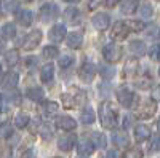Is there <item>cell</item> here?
I'll use <instances>...</instances> for the list:
<instances>
[{
  "mask_svg": "<svg viewBox=\"0 0 160 158\" xmlns=\"http://www.w3.org/2000/svg\"><path fill=\"white\" fill-rule=\"evenodd\" d=\"M99 75L104 78V80H111V78H114V75H115V69L102 62V64H99Z\"/></svg>",
  "mask_w": 160,
  "mask_h": 158,
  "instance_id": "27",
  "label": "cell"
},
{
  "mask_svg": "<svg viewBox=\"0 0 160 158\" xmlns=\"http://www.w3.org/2000/svg\"><path fill=\"white\" fill-rule=\"evenodd\" d=\"M40 42H42V32H40L38 29H34L32 32H29L28 35L24 37L22 46H24L26 50H35Z\"/></svg>",
  "mask_w": 160,
  "mask_h": 158,
  "instance_id": "7",
  "label": "cell"
},
{
  "mask_svg": "<svg viewBox=\"0 0 160 158\" xmlns=\"http://www.w3.org/2000/svg\"><path fill=\"white\" fill-rule=\"evenodd\" d=\"M26 2H28V0H26ZM29 2H32V0H29Z\"/></svg>",
  "mask_w": 160,
  "mask_h": 158,
  "instance_id": "54",
  "label": "cell"
},
{
  "mask_svg": "<svg viewBox=\"0 0 160 158\" xmlns=\"http://www.w3.org/2000/svg\"><path fill=\"white\" fill-rule=\"evenodd\" d=\"M55 125L59 128V129H64V131H72L77 128V123L72 117H68V115H58L55 117Z\"/></svg>",
  "mask_w": 160,
  "mask_h": 158,
  "instance_id": "10",
  "label": "cell"
},
{
  "mask_svg": "<svg viewBox=\"0 0 160 158\" xmlns=\"http://www.w3.org/2000/svg\"><path fill=\"white\" fill-rule=\"evenodd\" d=\"M152 150L154 152H160V136L154 137V141H152Z\"/></svg>",
  "mask_w": 160,
  "mask_h": 158,
  "instance_id": "42",
  "label": "cell"
},
{
  "mask_svg": "<svg viewBox=\"0 0 160 158\" xmlns=\"http://www.w3.org/2000/svg\"><path fill=\"white\" fill-rule=\"evenodd\" d=\"M7 7H8L10 11H16V8H18V2H8Z\"/></svg>",
  "mask_w": 160,
  "mask_h": 158,
  "instance_id": "43",
  "label": "cell"
},
{
  "mask_svg": "<svg viewBox=\"0 0 160 158\" xmlns=\"http://www.w3.org/2000/svg\"><path fill=\"white\" fill-rule=\"evenodd\" d=\"M95 110H93V107H85L82 110V113H80V122H82L83 125H91V123H95Z\"/></svg>",
  "mask_w": 160,
  "mask_h": 158,
  "instance_id": "23",
  "label": "cell"
},
{
  "mask_svg": "<svg viewBox=\"0 0 160 158\" xmlns=\"http://www.w3.org/2000/svg\"><path fill=\"white\" fill-rule=\"evenodd\" d=\"M152 13H154V10H152V7L149 3H146V5L141 7V16L142 18H151Z\"/></svg>",
  "mask_w": 160,
  "mask_h": 158,
  "instance_id": "38",
  "label": "cell"
},
{
  "mask_svg": "<svg viewBox=\"0 0 160 158\" xmlns=\"http://www.w3.org/2000/svg\"><path fill=\"white\" fill-rule=\"evenodd\" d=\"M0 72H2V65H0Z\"/></svg>",
  "mask_w": 160,
  "mask_h": 158,
  "instance_id": "52",
  "label": "cell"
},
{
  "mask_svg": "<svg viewBox=\"0 0 160 158\" xmlns=\"http://www.w3.org/2000/svg\"><path fill=\"white\" fill-rule=\"evenodd\" d=\"M5 62L10 65V67H13V65H16L19 62V53L18 50H10L5 53Z\"/></svg>",
  "mask_w": 160,
  "mask_h": 158,
  "instance_id": "28",
  "label": "cell"
},
{
  "mask_svg": "<svg viewBox=\"0 0 160 158\" xmlns=\"http://www.w3.org/2000/svg\"><path fill=\"white\" fill-rule=\"evenodd\" d=\"M58 55H59V50H58V46H55V45H48V46H45V48L42 50V56H43L45 59H55Z\"/></svg>",
  "mask_w": 160,
  "mask_h": 158,
  "instance_id": "30",
  "label": "cell"
},
{
  "mask_svg": "<svg viewBox=\"0 0 160 158\" xmlns=\"http://www.w3.org/2000/svg\"><path fill=\"white\" fill-rule=\"evenodd\" d=\"M91 22H93V26L98 29V31H106L109 27V24H111V18H109V15L108 13H96L95 16H93V19H91Z\"/></svg>",
  "mask_w": 160,
  "mask_h": 158,
  "instance_id": "11",
  "label": "cell"
},
{
  "mask_svg": "<svg viewBox=\"0 0 160 158\" xmlns=\"http://www.w3.org/2000/svg\"><path fill=\"white\" fill-rule=\"evenodd\" d=\"M19 93H18V91H16V93H13L11 94V102H16V104H19Z\"/></svg>",
  "mask_w": 160,
  "mask_h": 158,
  "instance_id": "44",
  "label": "cell"
},
{
  "mask_svg": "<svg viewBox=\"0 0 160 158\" xmlns=\"http://www.w3.org/2000/svg\"><path fill=\"white\" fill-rule=\"evenodd\" d=\"M99 120L106 129H114L118 125V110L112 102L106 101L99 105Z\"/></svg>",
  "mask_w": 160,
  "mask_h": 158,
  "instance_id": "1",
  "label": "cell"
},
{
  "mask_svg": "<svg viewBox=\"0 0 160 158\" xmlns=\"http://www.w3.org/2000/svg\"><path fill=\"white\" fill-rule=\"evenodd\" d=\"M122 46H118L117 43H108L102 48V56L108 62H117L122 58Z\"/></svg>",
  "mask_w": 160,
  "mask_h": 158,
  "instance_id": "5",
  "label": "cell"
},
{
  "mask_svg": "<svg viewBox=\"0 0 160 158\" xmlns=\"http://www.w3.org/2000/svg\"><path fill=\"white\" fill-rule=\"evenodd\" d=\"M142 155L144 153L139 147H131L122 155V158H142Z\"/></svg>",
  "mask_w": 160,
  "mask_h": 158,
  "instance_id": "33",
  "label": "cell"
},
{
  "mask_svg": "<svg viewBox=\"0 0 160 158\" xmlns=\"http://www.w3.org/2000/svg\"><path fill=\"white\" fill-rule=\"evenodd\" d=\"M48 37H50V40L55 42V43L62 42L64 38H66V27H64L62 24H55V26H53V27L50 29Z\"/></svg>",
  "mask_w": 160,
  "mask_h": 158,
  "instance_id": "13",
  "label": "cell"
},
{
  "mask_svg": "<svg viewBox=\"0 0 160 158\" xmlns=\"http://www.w3.org/2000/svg\"><path fill=\"white\" fill-rule=\"evenodd\" d=\"M112 142H114L115 147L122 149V147L128 146V137H127L125 133H118V131H115V133L112 134Z\"/></svg>",
  "mask_w": 160,
  "mask_h": 158,
  "instance_id": "26",
  "label": "cell"
},
{
  "mask_svg": "<svg viewBox=\"0 0 160 158\" xmlns=\"http://www.w3.org/2000/svg\"><path fill=\"white\" fill-rule=\"evenodd\" d=\"M55 77V65L53 64H45L42 70H40V80L43 83H50Z\"/></svg>",
  "mask_w": 160,
  "mask_h": 158,
  "instance_id": "20",
  "label": "cell"
},
{
  "mask_svg": "<svg viewBox=\"0 0 160 158\" xmlns=\"http://www.w3.org/2000/svg\"><path fill=\"white\" fill-rule=\"evenodd\" d=\"M157 129L160 131V118H158V120H157Z\"/></svg>",
  "mask_w": 160,
  "mask_h": 158,
  "instance_id": "50",
  "label": "cell"
},
{
  "mask_svg": "<svg viewBox=\"0 0 160 158\" xmlns=\"http://www.w3.org/2000/svg\"><path fill=\"white\" fill-rule=\"evenodd\" d=\"M117 99L123 107H131L133 102H135V94H133V91L130 88L122 86V88L117 89Z\"/></svg>",
  "mask_w": 160,
  "mask_h": 158,
  "instance_id": "8",
  "label": "cell"
},
{
  "mask_svg": "<svg viewBox=\"0 0 160 158\" xmlns=\"http://www.w3.org/2000/svg\"><path fill=\"white\" fill-rule=\"evenodd\" d=\"M43 110L47 113H50V115H55L58 112V102H55V101H45L43 102Z\"/></svg>",
  "mask_w": 160,
  "mask_h": 158,
  "instance_id": "35",
  "label": "cell"
},
{
  "mask_svg": "<svg viewBox=\"0 0 160 158\" xmlns=\"http://www.w3.org/2000/svg\"><path fill=\"white\" fill-rule=\"evenodd\" d=\"M158 75H160V69H158Z\"/></svg>",
  "mask_w": 160,
  "mask_h": 158,
  "instance_id": "53",
  "label": "cell"
},
{
  "mask_svg": "<svg viewBox=\"0 0 160 158\" xmlns=\"http://www.w3.org/2000/svg\"><path fill=\"white\" fill-rule=\"evenodd\" d=\"M18 80H19L18 72L10 70V72H7V74L2 77V82H0V83H2V88H5V89H13V88H16Z\"/></svg>",
  "mask_w": 160,
  "mask_h": 158,
  "instance_id": "12",
  "label": "cell"
},
{
  "mask_svg": "<svg viewBox=\"0 0 160 158\" xmlns=\"http://www.w3.org/2000/svg\"><path fill=\"white\" fill-rule=\"evenodd\" d=\"M118 2H120V0H106V3H108L109 7H115Z\"/></svg>",
  "mask_w": 160,
  "mask_h": 158,
  "instance_id": "45",
  "label": "cell"
},
{
  "mask_svg": "<svg viewBox=\"0 0 160 158\" xmlns=\"http://www.w3.org/2000/svg\"><path fill=\"white\" fill-rule=\"evenodd\" d=\"M115 156H117L115 152H109V153H108V158H115Z\"/></svg>",
  "mask_w": 160,
  "mask_h": 158,
  "instance_id": "47",
  "label": "cell"
},
{
  "mask_svg": "<svg viewBox=\"0 0 160 158\" xmlns=\"http://www.w3.org/2000/svg\"><path fill=\"white\" fill-rule=\"evenodd\" d=\"M24 64H26V67H28V69H32V67L37 65V58L35 56H28L26 61H24Z\"/></svg>",
  "mask_w": 160,
  "mask_h": 158,
  "instance_id": "39",
  "label": "cell"
},
{
  "mask_svg": "<svg viewBox=\"0 0 160 158\" xmlns=\"http://www.w3.org/2000/svg\"><path fill=\"white\" fill-rule=\"evenodd\" d=\"M38 16H40V19H42V21L50 22V21L56 19L59 16V7L55 5V3H45V5L40 7Z\"/></svg>",
  "mask_w": 160,
  "mask_h": 158,
  "instance_id": "4",
  "label": "cell"
},
{
  "mask_svg": "<svg viewBox=\"0 0 160 158\" xmlns=\"http://www.w3.org/2000/svg\"><path fill=\"white\" fill-rule=\"evenodd\" d=\"M123 15H133L138 10V0H123L122 5H120Z\"/></svg>",
  "mask_w": 160,
  "mask_h": 158,
  "instance_id": "24",
  "label": "cell"
},
{
  "mask_svg": "<svg viewBox=\"0 0 160 158\" xmlns=\"http://www.w3.org/2000/svg\"><path fill=\"white\" fill-rule=\"evenodd\" d=\"M32 131H34V133L35 134H38L40 137H43V139H51V136H53V133H51V129L42 122V123H40V122H34L32 123Z\"/></svg>",
  "mask_w": 160,
  "mask_h": 158,
  "instance_id": "17",
  "label": "cell"
},
{
  "mask_svg": "<svg viewBox=\"0 0 160 158\" xmlns=\"http://www.w3.org/2000/svg\"><path fill=\"white\" fill-rule=\"evenodd\" d=\"M80 11L77 10V8H68L64 11V19H66V22L68 24H72V26H75V24H78L80 22Z\"/></svg>",
  "mask_w": 160,
  "mask_h": 158,
  "instance_id": "19",
  "label": "cell"
},
{
  "mask_svg": "<svg viewBox=\"0 0 160 158\" xmlns=\"http://www.w3.org/2000/svg\"><path fill=\"white\" fill-rule=\"evenodd\" d=\"M77 158H85V156H83V155H78V156H77Z\"/></svg>",
  "mask_w": 160,
  "mask_h": 158,
  "instance_id": "51",
  "label": "cell"
},
{
  "mask_svg": "<svg viewBox=\"0 0 160 158\" xmlns=\"http://www.w3.org/2000/svg\"><path fill=\"white\" fill-rule=\"evenodd\" d=\"M157 110V101L154 99H144L141 101L136 109H135V115L138 118H141V120H148V118H151Z\"/></svg>",
  "mask_w": 160,
  "mask_h": 158,
  "instance_id": "3",
  "label": "cell"
},
{
  "mask_svg": "<svg viewBox=\"0 0 160 158\" xmlns=\"http://www.w3.org/2000/svg\"><path fill=\"white\" fill-rule=\"evenodd\" d=\"M130 51L133 53L135 56H138V58H141V56H144L146 55V43L142 42V40H133L131 43H130Z\"/></svg>",
  "mask_w": 160,
  "mask_h": 158,
  "instance_id": "22",
  "label": "cell"
},
{
  "mask_svg": "<svg viewBox=\"0 0 160 158\" xmlns=\"http://www.w3.org/2000/svg\"><path fill=\"white\" fill-rule=\"evenodd\" d=\"M75 134H64L59 137L58 141V147L62 150V152H71L75 146Z\"/></svg>",
  "mask_w": 160,
  "mask_h": 158,
  "instance_id": "14",
  "label": "cell"
},
{
  "mask_svg": "<svg viewBox=\"0 0 160 158\" xmlns=\"http://www.w3.org/2000/svg\"><path fill=\"white\" fill-rule=\"evenodd\" d=\"M91 142L95 144V147H99V149H106L108 146V141H106V136L101 134V133H93L91 134Z\"/></svg>",
  "mask_w": 160,
  "mask_h": 158,
  "instance_id": "29",
  "label": "cell"
},
{
  "mask_svg": "<svg viewBox=\"0 0 160 158\" xmlns=\"http://www.w3.org/2000/svg\"><path fill=\"white\" fill-rule=\"evenodd\" d=\"M0 10H2V5H0Z\"/></svg>",
  "mask_w": 160,
  "mask_h": 158,
  "instance_id": "55",
  "label": "cell"
},
{
  "mask_svg": "<svg viewBox=\"0 0 160 158\" xmlns=\"http://www.w3.org/2000/svg\"><path fill=\"white\" fill-rule=\"evenodd\" d=\"M158 96H160V88H157V89L154 91V96H152V99H154V101H157V99H158Z\"/></svg>",
  "mask_w": 160,
  "mask_h": 158,
  "instance_id": "46",
  "label": "cell"
},
{
  "mask_svg": "<svg viewBox=\"0 0 160 158\" xmlns=\"http://www.w3.org/2000/svg\"><path fill=\"white\" fill-rule=\"evenodd\" d=\"M149 56H151L152 61L160 62V43H155V45L151 46V50H149Z\"/></svg>",
  "mask_w": 160,
  "mask_h": 158,
  "instance_id": "36",
  "label": "cell"
},
{
  "mask_svg": "<svg viewBox=\"0 0 160 158\" xmlns=\"http://www.w3.org/2000/svg\"><path fill=\"white\" fill-rule=\"evenodd\" d=\"M95 75H96V67H95V64H91V62L82 64V67L78 69V77L82 78L83 82H87V83L93 82Z\"/></svg>",
  "mask_w": 160,
  "mask_h": 158,
  "instance_id": "9",
  "label": "cell"
},
{
  "mask_svg": "<svg viewBox=\"0 0 160 158\" xmlns=\"http://www.w3.org/2000/svg\"><path fill=\"white\" fill-rule=\"evenodd\" d=\"M128 126H130V117L125 118V128H128Z\"/></svg>",
  "mask_w": 160,
  "mask_h": 158,
  "instance_id": "48",
  "label": "cell"
},
{
  "mask_svg": "<svg viewBox=\"0 0 160 158\" xmlns=\"http://www.w3.org/2000/svg\"><path fill=\"white\" fill-rule=\"evenodd\" d=\"M127 26H128V29L133 31V32H139L144 29V22L139 21V19H131V21H127Z\"/></svg>",
  "mask_w": 160,
  "mask_h": 158,
  "instance_id": "34",
  "label": "cell"
},
{
  "mask_svg": "<svg viewBox=\"0 0 160 158\" xmlns=\"http://www.w3.org/2000/svg\"><path fill=\"white\" fill-rule=\"evenodd\" d=\"M0 134H3L5 137H8L11 134V128L8 125H3V126H0Z\"/></svg>",
  "mask_w": 160,
  "mask_h": 158,
  "instance_id": "40",
  "label": "cell"
},
{
  "mask_svg": "<svg viewBox=\"0 0 160 158\" xmlns=\"http://www.w3.org/2000/svg\"><path fill=\"white\" fill-rule=\"evenodd\" d=\"M2 46H3V37L0 35V50H2Z\"/></svg>",
  "mask_w": 160,
  "mask_h": 158,
  "instance_id": "49",
  "label": "cell"
},
{
  "mask_svg": "<svg viewBox=\"0 0 160 158\" xmlns=\"http://www.w3.org/2000/svg\"><path fill=\"white\" fill-rule=\"evenodd\" d=\"M151 137V128L148 125H138L135 128V139L138 142H144Z\"/></svg>",
  "mask_w": 160,
  "mask_h": 158,
  "instance_id": "18",
  "label": "cell"
},
{
  "mask_svg": "<svg viewBox=\"0 0 160 158\" xmlns=\"http://www.w3.org/2000/svg\"><path fill=\"white\" fill-rule=\"evenodd\" d=\"M2 37L3 38H13V37H16V26L15 24H5L3 27H2Z\"/></svg>",
  "mask_w": 160,
  "mask_h": 158,
  "instance_id": "32",
  "label": "cell"
},
{
  "mask_svg": "<svg viewBox=\"0 0 160 158\" xmlns=\"http://www.w3.org/2000/svg\"><path fill=\"white\" fill-rule=\"evenodd\" d=\"M16 21L22 26V27H29L34 22V13L31 10H19L16 13Z\"/></svg>",
  "mask_w": 160,
  "mask_h": 158,
  "instance_id": "15",
  "label": "cell"
},
{
  "mask_svg": "<svg viewBox=\"0 0 160 158\" xmlns=\"http://www.w3.org/2000/svg\"><path fill=\"white\" fill-rule=\"evenodd\" d=\"M61 101L66 109H77L85 102V91L78 89V88H71L69 91L62 93Z\"/></svg>",
  "mask_w": 160,
  "mask_h": 158,
  "instance_id": "2",
  "label": "cell"
},
{
  "mask_svg": "<svg viewBox=\"0 0 160 158\" xmlns=\"http://www.w3.org/2000/svg\"><path fill=\"white\" fill-rule=\"evenodd\" d=\"M29 123H31V120H29V117L26 115V113H18V115L15 117V126L19 128V129L28 128Z\"/></svg>",
  "mask_w": 160,
  "mask_h": 158,
  "instance_id": "31",
  "label": "cell"
},
{
  "mask_svg": "<svg viewBox=\"0 0 160 158\" xmlns=\"http://www.w3.org/2000/svg\"><path fill=\"white\" fill-rule=\"evenodd\" d=\"M157 2H160V0H157Z\"/></svg>",
  "mask_w": 160,
  "mask_h": 158,
  "instance_id": "56",
  "label": "cell"
},
{
  "mask_svg": "<svg viewBox=\"0 0 160 158\" xmlns=\"http://www.w3.org/2000/svg\"><path fill=\"white\" fill-rule=\"evenodd\" d=\"M7 109H8L7 98L5 96H0V112H7Z\"/></svg>",
  "mask_w": 160,
  "mask_h": 158,
  "instance_id": "41",
  "label": "cell"
},
{
  "mask_svg": "<svg viewBox=\"0 0 160 158\" xmlns=\"http://www.w3.org/2000/svg\"><path fill=\"white\" fill-rule=\"evenodd\" d=\"M72 64H74V56H71V55H64V56H61V59H59V65H61L62 69L71 67Z\"/></svg>",
  "mask_w": 160,
  "mask_h": 158,
  "instance_id": "37",
  "label": "cell"
},
{
  "mask_svg": "<svg viewBox=\"0 0 160 158\" xmlns=\"http://www.w3.org/2000/svg\"><path fill=\"white\" fill-rule=\"evenodd\" d=\"M83 43V37L82 34H78V32H71L68 35V46L72 48V50H78L80 46H82Z\"/></svg>",
  "mask_w": 160,
  "mask_h": 158,
  "instance_id": "21",
  "label": "cell"
},
{
  "mask_svg": "<svg viewBox=\"0 0 160 158\" xmlns=\"http://www.w3.org/2000/svg\"><path fill=\"white\" fill-rule=\"evenodd\" d=\"M26 96H28L31 101H43V89L38 88V86H32V88H28V91H26Z\"/></svg>",
  "mask_w": 160,
  "mask_h": 158,
  "instance_id": "25",
  "label": "cell"
},
{
  "mask_svg": "<svg viewBox=\"0 0 160 158\" xmlns=\"http://www.w3.org/2000/svg\"><path fill=\"white\" fill-rule=\"evenodd\" d=\"M128 34H130V29H128L127 22L118 21V22L114 24V27L111 31V38L114 42H122V40H125V38L128 37Z\"/></svg>",
  "mask_w": 160,
  "mask_h": 158,
  "instance_id": "6",
  "label": "cell"
},
{
  "mask_svg": "<svg viewBox=\"0 0 160 158\" xmlns=\"http://www.w3.org/2000/svg\"><path fill=\"white\" fill-rule=\"evenodd\" d=\"M78 149V155H83V156H88V155H91L93 152H95V144L91 142V139H87V137H83V139H80L78 141V146H77Z\"/></svg>",
  "mask_w": 160,
  "mask_h": 158,
  "instance_id": "16",
  "label": "cell"
}]
</instances>
